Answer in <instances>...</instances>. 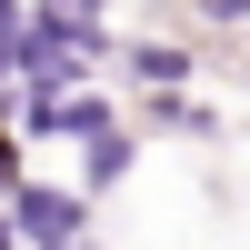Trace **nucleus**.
<instances>
[{
  "label": "nucleus",
  "instance_id": "obj_1",
  "mask_svg": "<svg viewBox=\"0 0 250 250\" xmlns=\"http://www.w3.org/2000/svg\"><path fill=\"white\" fill-rule=\"evenodd\" d=\"M0 210H10V230L30 250H80V240H90V200H80V190H50V180H10Z\"/></svg>",
  "mask_w": 250,
  "mask_h": 250
},
{
  "label": "nucleus",
  "instance_id": "obj_2",
  "mask_svg": "<svg viewBox=\"0 0 250 250\" xmlns=\"http://www.w3.org/2000/svg\"><path fill=\"white\" fill-rule=\"evenodd\" d=\"M120 70H130L150 100H170L180 80H190V50H180V40H130V50H120Z\"/></svg>",
  "mask_w": 250,
  "mask_h": 250
},
{
  "label": "nucleus",
  "instance_id": "obj_3",
  "mask_svg": "<svg viewBox=\"0 0 250 250\" xmlns=\"http://www.w3.org/2000/svg\"><path fill=\"white\" fill-rule=\"evenodd\" d=\"M120 180H130V130H90L80 140V200H100V190H120Z\"/></svg>",
  "mask_w": 250,
  "mask_h": 250
},
{
  "label": "nucleus",
  "instance_id": "obj_4",
  "mask_svg": "<svg viewBox=\"0 0 250 250\" xmlns=\"http://www.w3.org/2000/svg\"><path fill=\"white\" fill-rule=\"evenodd\" d=\"M100 10H110V0H30V20L40 30H60V40H80V50H110V30H100Z\"/></svg>",
  "mask_w": 250,
  "mask_h": 250
},
{
  "label": "nucleus",
  "instance_id": "obj_5",
  "mask_svg": "<svg viewBox=\"0 0 250 250\" xmlns=\"http://www.w3.org/2000/svg\"><path fill=\"white\" fill-rule=\"evenodd\" d=\"M200 10H210L220 30H250V0H200Z\"/></svg>",
  "mask_w": 250,
  "mask_h": 250
},
{
  "label": "nucleus",
  "instance_id": "obj_6",
  "mask_svg": "<svg viewBox=\"0 0 250 250\" xmlns=\"http://www.w3.org/2000/svg\"><path fill=\"white\" fill-rule=\"evenodd\" d=\"M20 20H30V0H0V40H20Z\"/></svg>",
  "mask_w": 250,
  "mask_h": 250
},
{
  "label": "nucleus",
  "instance_id": "obj_7",
  "mask_svg": "<svg viewBox=\"0 0 250 250\" xmlns=\"http://www.w3.org/2000/svg\"><path fill=\"white\" fill-rule=\"evenodd\" d=\"M0 250H20V230H10V210H0Z\"/></svg>",
  "mask_w": 250,
  "mask_h": 250
}]
</instances>
